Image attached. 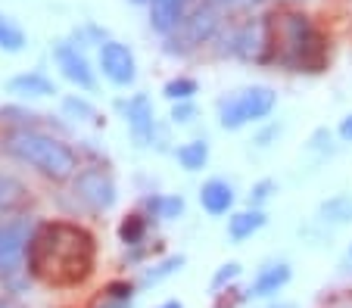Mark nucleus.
<instances>
[{"instance_id": "obj_1", "label": "nucleus", "mask_w": 352, "mask_h": 308, "mask_svg": "<svg viewBox=\"0 0 352 308\" xmlns=\"http://www.w3.org/2000/svg\"><path fill=\"white\" fill-rule=\"evenodd\" d=\"M97 240L87 228L75 222H41L32 234L25 268L41 283L69 289L94 274Z\"/></svg>"}, {"instance_id": "obj_2", "label": "nucleus", "mask_w": 352, "mask_h": 308, "mask_svg": "<svg viewBox=\"0 0 352 308\" xmlns=\"http://www.w3.org/2000/svg\"><path fill=\"white\" fill-rule=\"evenodd\" d=\"M268 47L274 50V62L290 72H321L327 60V44L315 22L306 13H280L265 22Z\"/></svg>"}, {"instance_id": "obj_3", "label": "nucleus", "mask_w": 352, "mask_h": 308, "mask_svg": "<svg viewBox=\"0 0 352 308\" xmlns=\"http://www.w3.org/2000/svg\"><path fill=\"white\" fill-rule=\"evenodd\" d=\"M7 153L16 156L19 162L38 168L50 181H69L81 171L78 168V153L60 137L44 134L38 128H19L7 137Z\"/></svg>"}, {"instance_id": "obj_4", "label": "nucleus", "mask_w": 352, "mask_h": 308, "mask_svg": "<svg viewBox=\"0 0 352 308\" xmlns=\"http://www.w3.org/2000/svg\"><path fill=\"white\" fill-rule=\"evenodd\" d=\"M34 228L38 224L28 215L0 218V281H13V277L22 274Z\"/></svg>"}, {"instance_id": "obj_5", "label": "nucleus", "mask_w": 352, "mask_h": 308, "mask_svg": "<svg viewBox=\"0 0 352 308\" xmlns=\"http://www.w3.org/2000/svg\"><path fill=\"white\" fill-rule=\"evenodd\" d=\"M274 103H278V94H274L272 87H265V84L246 87V91H240V94L221 100V106H219L221 128L237 131V128L250 125V121L268 119V115H272V109H274Z\"/></svg>"}, {"instance_id": "obj_6", "label": "nucleus", "mask_w": 352, "mask_h": 308, "mask_svg": "<svg viewBox=\"0 0 352 308\" xmlns=\"http://www.w3.org/2000/svg\"><path fill=\"white\" fill-rule=\"evenodd\" d=\"M75 196L85 202L91 212H107L116 206V184L103 168H81L72 178Z\"/></svg>"}, {"instance_id": "obj_7", "label": "nucleus", "mask_w": 352, "mask_h": 308, "mask_svg": "<svg viewBox=\"0 0 352 308\" xmlns=\"http://www.w3.org/2000/svg\"><path fill=\"white\" fill-rule=\"evenodd\" d=\"M97 60H100L103 78L113 81L116 87L134 84V78H138V62H134V54L125 47V44H119V40H103Z\"/></svg>"}, {"instance_id": "obj_8", "label": "nucleus", "mask_w": 352, "mask_h": 308, "mask_svg": "<svg viewBox=\"0 0 352 308\" xmlns=\"http://www.w3.org/2000/svg\"><path fill=\"white\" fill-rule=\"evenodd\" d=\"M219 25H221L219 10L215 7H199V10H193L184 22H181V28L175 32V38H172V44H178L181 40V44H184L181 54H187V50H193V47H199V44H206V40H212L215 32H219Z\"/></svg>"}, {"instance_id": "obj_9", "label": "nucleus", "mask_w": 352, "mask_h": 308, "mask_svg": "<svg viewBox=\"0 0 352 308\" xmlns=\"http://www.w3.org/2000/svg\"><path fill=\"white\" fill-rule=\"evenodd\" d=\"M54 60H56V66H60V72L66 75L72 84H78L81 91H94V87H97L94 69H91V62H87V56L78 50V44L60 40L54 47Z\"/></svg>"}, {"instance_id": "obj_10", "label": "nucleus", "mask_w": 352, "mask_h": 308, "mask_svg": "<svg viewBox=\"0 0 352 308\" xmlns=\"http://www.w3.org/2000/svg\"><path fill=\"white\" fill-rule=\"evenodd\" d=\"M125 121L131 131L138 147H150L156 137V115H153V103L146 100L144 94H134L125 106Z\"/></svg>"}, {"instance_id": "obj_11", "label": "nucleus", "mask_w": 352, "mask_h": 308, "mask_svg": "<svg viewBox=\"0 0 352 308\" xmlns=\"http://www.w3.org/2000/svg\"><path fill=\"white\" fill-rule=\"evenodd\" d=\"M265 47H268L265 22H246V25L234 28L231 38H228V54L240 56V60H262Z\"/></svg>"}, {"instance_id": "obj_12", "label": "nucleus", "mask_w": 352, "mask_h": 308, "mask_svg": "<svg viewBox=\"0 0 352 308\" xmlns=\"http://www.w3.org/2000/svg\"><path fill=\"white\" fill-rule=\"evenodd\" d=\"M190 0H150V25L160 34H175L187 19Z\"/></svg>"}, {"instance_id": "obj_13", "label": "nucleus", "mask_w": 352, "mask_h": 308, "mask_svg": "<svg viewBox=\"0 0 352 308\" xmlns=\"http://www.w3.org/2000/svg\"><path fill=\"white\" fill-rule=\"evenodd\" d=\"M290 283V265L287 261H272L256 274V281L250 283L246 296H256V299H265V296H274Z\"/></svg>"}, {"instance_id": "obj_14", "label": "nucleus", "mask_w": 352, "mask_h": 308, "mask_svg": "<svg viewBox=\"0 0 352 308\" xmlns=\"http://www.w3.org/2000/svg\"><path fill=\"white\" fill-rule=\"evenodd\" d=\"M199 206L206 209L209 215H228V209L234 206V187L225 178H209L199 187Z\"/></svg>"}, {"instance_id": "obj_15", "label": "nucleus", "mask_w": 352, "mask_h": 308, "mask_svg": "<svg viewBox=\"0 0 352 308\" xmlns=\"http://www.w3.org/2000/svg\"><path fill=\"white\" fill-rule=\"evenodd\" d=\"M10 94H19V97H54L56 94V84L47 78L44 72H22L13 75L7 81Z\"/></svg>"}, {"instance_id": "obj_16", "label": "nucleus", "mask_w": 352, "mask_h": 308, "mask_svg": "<svg viewBox=\"0 0 352 308\" xmlns=\"http://www.w3.org/2000/svg\"><path fill=\"white\" fill-rule=\"evenodd\" d=\"M262 228H265V212H262V209H246V212L231 215V222H228V237H231L234 243H240V240H250V237Z\"/></svg>"}, {"instance_id": "obj_17", "label": "nucleus", "mask_w": 352, "mask_h": 308, "mask_svg": "<svg viewBox=\"0 0 352 308\" xmlns=\"http://www.w3.org/2000/svg\"><path fill=\"white\" fill-rule=\"evenodd\" d=\"M25 200H28L25 184L16 181V178H10V174H0V215L19 209Z\"/></svg>"}, {"instance_id": "obj_18", "label": "nucleus", "mask_w": 352, "mask_h": 308, "mask_svg": "<svg viewBox=\"0 0 352 308\" xmlns=\"http://www.w3.org/2000/svg\"><path fill=\"white\" fill-rule=\"evenodd\" d=\"M178 162L181 168H187V171H199V168H206L209 162V143L206 141H190L184 143V147H178Z\"/></svg>"}, {"instance_id": "obj_19", "label": "nucleus", "mask_w": 352, "mask_h": 308, "mask_svg": "<svg viewBox=\"0 0 352 308\" xmlns=\"http://www.w3.org/2000/svg\"><path fill=\"white\" fill-rule=\"evenodd\" d=\"M318 215H321V222L349 224V222H352V196H333V200L321 202Z\"/></svg>"}, {"instance_id": "obj_20", "label": "nucleus", "mask_w": 352, "mask_h": 308, "mask_svg": "<svg viewBox=\"0 0 352 308\" xmlns=\"http://www.w3.org/2000/svg\"><path fill=\"white\" fill-rule=\"evenodd\" d=\"M146 209L156 212V218H162V222H175L184 215V200L181 196H150Z\"/></svg>"}, {"instance_id": "obj_21", "label": "nucleus", "mask_w": 352, "mask_h": 308, "mask_svg": "<svg viewBox=\"0 0 352 308\" xmlns=\"http://www.w3.org/2000/svg\"><path fill=\"white\" fill-rule=\"evenodd\" d=\"M146 218L144 215H128L125 222L119 224V240L125 243V246H140V243L146 240Z\"/></svg>"}, {"instance_id": "obj_22", "label": "nucleus", "mask_w": 352, "mask_h": 308, "mask_svg": "<svg viewBox=\"0 0 352 308\" xmlns=\"http://www.w3.org/2000/svg\"><path fill=\"white\" fill-rule=\"evenodd\" d=\"M25 47V32L16 22H10L7 16H0V50L7 54H19Z\"/></svg>"}, {"instance_id": "obj_23", "label": "nucleus", "mask_w": 352, "mask_h": 308, "mask_svg": "<svg viewBox=\"0 0 352 308\" xmlns=\"http://www.w3.org/2000/svg\"><path fill=\"white\" fill-rule=\"evenodd\" d=\"M181 265H184V255H172V259L160 261V265H153L150 271H144V277H140V283L144 287H153V283L166 281V277H172L175 271H181Z\"/></svg>"}, {"instance_id": "obj_24", "label": "nucleus", "mask_w": 352, "mask_h": 308, "mask_svg": "<svg viewBox=\"0 0 352 308\" xmlns=\"http://www.w3.org/2000/svg\"><path fill=\"white\" fill-rule=\"evenodd\" d=\"M63 112H66L69 119H78V121H100L97 119V106L87 103L85 97H78V94H72V97L63 100Z\"/></svg>"}, {"instance_id": "obj_25", "label": "nucleus", "mask_w": 352, "mask_h": 308, "mask_svg": "<svg viewBox=\"0 0 352 308\" xmlns=\"http://www.w3.org/2000/svg\"><path fill=\"white\" fill-rule=\"evenodd\" d=\"M199 91V84L193 78H172L166 84V91L162 94L168 97L172 103H187V100H193V94Z\"/></svg>"}, {"instance_id": "obj_26", "label": "nucleus", "mask_w": 352, "mask_h": 308, "mask_svg": "<svg viewBox=\"0 0 352 308\" xmlns=\"http://www.w3.org/2000/svg\"><path fill=\"white\" fill-rule=\"evenodd\" d=\"M272 193H278V184H274L272 178H265V181H259L253 190H250V206H253V209H259L262 202H268V200H272Z\"/></svg>"}, {"instance_id": "obj_27", "label": "nucleus", "mask_w": 352, "mask_h": 308, "mask_svg": "<svg viewBox=\"0 0 352 308\" xmlns=\"http://www.w3.org/2000/svg\"><path fill=\"white\" fill-rule=\"evenodd\" d=\"M237 277H240V265H237V261H228V265H221V268L215 271V277H212V289L219 293V289L225 287V283L237 281Z\"/></svg>"}, {"instance_id": "obj_28", "label": "nucleus", "mask_w": 352, "mask_h": 308, "mask_svg": "<svg viewBox=\"0 0 352 308\" xmlns=\"http://www.w3.org/2000/svg\"><path fill=\"white\" fill-rule=\"evenodd\" d=\"M197 119V103L187 100V103H175L172 106V121L175 125H187V121Z\"/></svg>"}, {"instance_id": "obj_29", "label": "nucleus", "mask_w": 352, "mask_h": 308, "mask_svg": "<svg viewBox=\"0 0 352 308\" xmlns=\"http://www.w3.org/2000/svg\"><path fill=\"white\" fill-rule=\"evenodd\" d=\"M278 134H280V128L272 125V128H265V131L256 137V143H259V147H268V141H272V137H278Z\"/></svg>"}, {"instance_id": "obj_30", "label": "nucleus", "mask_w": 352, "mask_h": 308, "mask_svg": "<svg viewBox=\"0 0 352 308\" xmlns=\"http://www.w3.org/2000/svg\"><path fill=\"white\" fill-rule=\"evenodd\" d=\"M340 137H343V141H352V112L340 121Z\"/></svg>"}, {"instance_id": "obj_31", "label": "nucleus", "mask_w": 352, "mask_h": 308, "mask_svg": "<svg viewBox=\"0 0 352 308\" xmlns=\"http://www.w3.org/2000/svg\"><path fill=\"white\" fill-rule=\"evenodd\" d=\"M0 308H25V305H19V302H13V299H3V296H0Z\"/></svg>"}, {"instance_id": "obj_32", "label": "nucleus", "mask_w": 352, "mask_h": 308, "mask_svg": "<svg viewBox=\"0 0 352 308\" xmlns=\"http://www.w3.org/2000/svg\"><path fill=\"white\" fill-rule=\"evenodd\" d=\"M128 305H131V302H116V299H109L103 308H128Z\"/></svg>"}, {"instance_id": "obj_33", "label": "nucleus", "mask_w": 352, "mask_h": 308, "mask_svg": "<svg viewBox=\"0 0 352 308\" xmlns=\"http://www.w3.org/2000/svg\"><path fill=\"white\" fill-rule=\"evenodd\" d=\"M156 308H184V305H181L178 299H168V302H162V305H156Z\"/></svg>"}, {"instance_id": "obj_34", "label": "nucleus", "mask_w": 352, "mask_h": 308, "mask_svg": "<svg viewBox=\"0 0 352 308\" xmlns=\"http://www.w3.org/2000/svg\"><path fill=\"white\" fill-rule=\"evenodd\" d=\"M272 308H296L293 302H278V305H272Z\"/></svg>"}, {"instance_id": "obj_35", "label": "nucleus", "mask_w": 352, "mask_h": 308, "mask_svg": "<svg viewBox=\"0 0 352 308\" xmlns=\"http://www.w3.org/2000/svg\"><path fill=\"white\" fill-rule=\"evenodd\" d=\"M131 3H150V0H131Z\"/></svg>"}, {"instance_id": "obj_36", "label": "nucleus", "mask_w": 352, "mask_h": 308, "mask_svg": "<svg viewBox=\"0 0 352 308\" xmlns=\"http://www.w3.org/2000/svg\"><path fill=\"white\" fill-rule=\"evenodd\" d=\"M349 255H352V246H349Z\"/></svg>"}]
</instances>
